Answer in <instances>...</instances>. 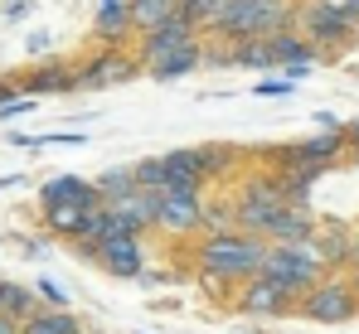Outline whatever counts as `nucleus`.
Masks as SVG:
<instances>
[{"label":"nucleus","mask_w":359,"mask_h":334,"mask_svg":"<svg viewBox=\"0 0 359 334\" xmlns=\"http://www.w3.org/2000/svg\"><path fill=\"white\" fill-rule=\"evenodd\" d=\"M199 155H204V174L209 179H219L224 169H233V160H238V151H229V146H199Z\"/></svg>","instance_id":"nucleus-26"},{"label":"nucleus","mask_w":359,"mask_h":334,"mask_svg":"<svg viewBox=\"0 0 359 334\" xmlns=\"http://www.w3.org/2000/svg\"><path fill=\"white\" fill-rule=\"evenodd\" d=\"M88 209H93V204H49V209H44V228L73 242V237L83 232V223H88Z\"/></svg>","instance_id":"nucleus-19"},{"label":"nucleus","mask_w":359,"mask_h":334,"mask_svg":"<svg viewBox=\"0 0 359 334\" xmlns=\"http://www.w3.org/2000/svg\"><path fill=\"white\" fill-rule=\"evenodd\" d=\"M233 5H238V0H180V15H189L199 29H219Z\"/></svg>","instance_id":"nucleus-22"},{"label":"nucleus","mask_w":359,"mask_h":334,"mask_svg":"<svg viewBox=\"0 0 359 334\" xmlns=\"http://www.w3.org/2000/svg\"><path fill=\"white\" fill-rule=\"evenodd\" d=\"M93 262H102V272H112V277H141L146 272V252H141V232H112V237H102L97 242V252H93Z\"/></svg>","instance_id":"nucleus-9"},{"label":"nucleus","mask_w":359,"mask_h":334,"mask_svg":"<svg viewBox=\"0 0 359 334\" xmlns=\"http://www.w3.org/2000/svg\"><path fill=\"white\" fill-rule=\"evenodd\" d=\"M345 146H350V136L335 131V126H325L320 136H311V141H301V146H287V165H325L330 169L345 155Z\"/></svg>","instance_id":"nucleus-12"},{"label":"nucleus","mask_w":359,"mask_h":334,"mask_svg":"<svg viewBox=\"0 0 359 334\" xmlns=\"http://www.w3.org/2000/svg\"><path fill=\"white\" fill-rule=\"evenodd\" d=\"M262 257H267V237H252L243 228H214L199 247H194V262L209 286H238V281L257 277L262 272Z\"/></svg>","instance_id":"nucleus-1"},{"label":"nucleus","mask_w":359,"mask_h":334,"mask_svg":"<svg viewBox=\"0 0 359 334\" xmlns=\"http://www.w3.org/2000/svg\"><path fill=\"white\" fill-rule=\"evenodd\" d=\"M39 204L49 209V204H102V194H97V184H88V179H78V174H59V179H49L44 189H39Z\"/></svg>","instance_id":"nucleus-14"},{"label":"nucleus","mask_w":359,"mask_h":334,"mask_svg":"<svg viewBox=\"0 0 359 334\" xmlns=\"http://www.w3.org/2000/svg\"><path fill=\"white\" fill-rule=\"evenodd\" d=\"M0 334H25V320H15V315L0 310Z\"/></svg>","instance_id":"nucleus-31"},{"label":"nucleus","mask_w":359,"mask_h":334,"mask_svg":"<svg viewBox=\"0 0 359 334\" xmlns=\"http://www.w3.org/2000/svg\"><path fill=\"white\" fill-rule=\"evenodd\" d=\"M292 286H282L277 277H267V272H257V277H248L238 286V305L243 315H282V310H292Z\"/></svg>","instance_id":"nucleus-7"},{"label":"nucleus","mask_w":359,"mask_h":334,"mask_svg":"<svg viewBox=\"0 0 359 334\" xmlns=\"http://www.w3.org/2000/svg\"><path fill=\"white\" fill-rule=\"evenodd\" d=\"M25 334H83V325L68 315V305H39L25 320Z\"/></svg>","instance_id":"nucleus-18"},{"label":"nucleus","mask_w":359,"mask_h":334,"mask_svg":"<svg viewBox=\"0 0 359 334\" xmlns=\"http://www.w3.org/2000/svg\"><path fill=\"white\" fill-rule=\"evenodd\" d=\"M204 174H189V169H165V179H161V189L156 194H184V199H204Z\"/></svg>","instance_id":"nucleus-25"},{"label":"nucleus","mask_w":359,"mask_h":334,"mask_svg":"<svg viewBox=\"0 0 359 334\" xmlns=\"http://www.w3.org/2000/svg\"><path fill=\"white\" fill-rule=\"evenodd\" d=\"M292 15H297V0H238V5L224 15V25L209 29V34H219V39H229V44L272 39V34H282V29L292 25Z\"/></svg>","instance_id":"nucleus-2"},{"label":"nucleus","mask_w":359,"mask_h":334,"mask_svg":"<svg viewBox=\"0 0 359 334\" xmlns=\"http://www.w3.org/2000/svg\"><path fill=\"white\" fill-rule=\"evenodd\" d=\"M262 272L267 277H277L282 286H292V291H311L320 277H330V257L320 252V242L311 247V242H272L267 247V257H262Z\"/></svg>","instance_id":"nucleus-3"},{"label":"nucleus","mask_w":359,"mask_h":334,"mask_svg":"<svg viewBox=\"0 0 359 334\" xmlns=\"http://www.w3.org/2000/svg\"><path fill=\"white\" fill-rule=\"evenodd\" d=\"M146 63L136 54H121V49H102L93 63L78 68V92H102V88H117L126 78H136Z\"/></svg>","instance_id":"nucleus-6"},{"label":"nucleus","mask_w":359,"mask_h":334,"mask_svg":"<svg viewBox=\"0 0 359 334\" xmlns=\"http://www.w3.org/2000/svg\"><path fill=\"white\" fill-rule=\"evenodd\" d=\"M233 68H277L272 39H243V44H233Z\"/></svg>","instance_id":"nucleus-23"},{"label":"nucleus","mask_w":359,"mask_h":334,"mask_svg":"<svg viewBox=\"0 0 359 334\" xmlns=\"http://www.w3.org/2000/svg\"><path fill=\"white\" fill-rule=\"evenodd\" d=\"M325 5H330V10H340L345 20H355V25H359V0H325Z\"/></svg>","instance_id":"nucleus-30"},{"label":"nucleus","mask_w":359,"mask_h":334,"mask_svg":"<svg viewBox=\"0 0 359 334\" xmlns=\"http://www.w3.org/2000/svg\"><path fill=\"white\" fill-rule=\"evenodd\" d=\"M272 49H277V68H282L287 78H297V83L311 73V68H316V63H325V54H320V49L301 34L297 25H287L282 34H272Z\"/></svg>","instance_id":"nucleus-11"},{"label":"nucleus","mask_w":359,"mask_h":334,"mask_svg":"<svg viewBox=\"0 0 359 334\" xmlns=\"http://www.w3.org/2000/svg\"><path fill=\"white\" fill-rule=\"evenodd\" d=\"M136 184H141V189H146V194H156V189H161V179H165V160H161V155H151V160H136Z\"/></svg>","instance_id":"nucleus-27"},{"label":"nucleus","mask_w":359,"mask_h":334,"mask_svg":"<svg viewBox=\"0 0 359 334\" xmlns=\"http://www.w3.org/2000/svg\"><path fill=\"white\" fill-rule=\"evenodd\" d=\"M97 5H107V0H97Z\"/></svg>","instance_id":"nucleus-34"},{"label":"nucleus","mask_w":359,"mask_h":334,"mask_svg":"<svg viewBox=\"0 0 359 334\" xmlns=\"http://www.w3.org/2000/svg\"><path fill=\"white\" fill-rule=\"evenodd\" d=\"M93 29H97V39H102L107 49H121V44L136 34V25H131V5H126V0H107V5H97Z\"/></svg>","instance_id":"nucleus-13"},{"label":"nucleus","mask_w":359,"mask_h":334,"mask_svg":"<svg viewBox=\"0 0 359 334\" xmlns=\"http://www.w3.org/2000/svg\"><path fill=\"white\" fill-rule=\"evenodd\" d=\"M141 184H136V169H107L102 179H97V194H102V204H121V199H131Z\"/></svg>","instance_id":"nucleus-24"},{"label":"nucleus","mask_w":359,"mask_h":334,"mask_svg":"<svg viewBox=\"0 0 359 334\" xmlns=\"http://www.w3.org/2000/svg\"><path fill=\"white\" fill-rule=\"evenodd\" d=\"M311 232H316V223L311 214L301 209V204H287L277 223H272V232H267V242H311Z\"/></svg>","instance_id":"nucleus-17"},{"label":"nucleus","mask_w":359,"mask_h":334,"mask_svg":"<svg viewBox=\"0 0 359 334\" xmlns=\"http://www.w3.org/2000/svg\"><path fill=\"white\" fill-rule=\"evenodd\" d=\"M194 68H204V39H194V44L175 49V54H165V58H156V63H146V73H151V78H161V83H175V78L194 73Z\"/></svg>","instance_id":"nucleus-16"},{"label":"nucleus","mask_w":359,"mask_h":334,"mask_svg":"<svg viewBox=\"0 0 359 334\" xmlns=\"http://www.w3.org/2000/svg\"><path fill=\"white\" fill-rule=\"evenodd\" d=\"M350 281H355V291H359V267H355V277H350Z\"/></svg>","instance_id":"nucleus-33"},{"label":"nucleus","mask_w":359,"mask_h":334,"mask_svg":"<svg viewBox=\"0 0 359 334\" xmlns=\"http://www.w3.org/2000/svg\"><path fill=\"white\" fill-rule=\"evenodd\" d=\"M34 291H39V295H44V305H68V291H63L59 281H39V286H34Z\"/></svg>","instance_id":"nucleus-29"},{"label":"nucleus","mask_w":359,"mask_h":334,"mask_svg":"<svg viewBox=\"0 0 359 334\" xmlns=\"http://www.w3.org/2000/svg\"><path fill=\"white\" fill-rule=\"evenodd\" d=\"M292 88H297V78H262V83H257L262 97H287Z\"/></svg>","instance_id":"nucleus-28"},{"label":"nucleus","mask_w":359,"mask_h":334,"mask_svg":"<svg viewBox=\"0 0 359 334\" xmlns=\"http://www.w3.org/2000/svg\"><path fill=\"white\" fill-rule=\"evenodd\" d=\"M355 78H359V73H355Z\"/></svg>","instance_id":"nucleus-35"},{"label":"nucleus","mask_w":359,"mask_h":334,"mask_svg":"<svg viewBox=\"0 0 359 334\" xmlns=\"http://www.w3.org/2000/svg\"><path fill=\"white\" fill-rule=\"evenodd\" d=\"M345 136H350V141L359 146V121H350V126H345Z\"/></svg>","instance_id":"nucleus-32"},{"label":"nucleus","mask_w":359,"mask_h":334,"mask_svg":"<svg viewBox=\"0 0 359 334\" xmlns=\"http://www.w3.org/2000/svg\"><path fill=\"white\" fill-rule=\"evenodd\" d=\"M156 228L170 237H189L199 228H209L204 199H184V194H156Z\"/></svg>","instance_id":"nucleus-8"},{"label":"nucleus","mask_w":359,"mask_h":334,"mask_svg":"<svg viewBox=\"0 0 359 334\" xmlns=\"http://www.w3.org/2000/svg\"><path fill=\"white\" fill-rule=\"evenodd\" d=\"M126 5H131L136 34H146V29H156V25H165V20L180 15V0H126Z\"/></svg>","instance_id":"nucleus-20"},{"label":"nucleus","mask_w":359,"mask_h":334,"mask_svg":"<svg viewBox=\"0 0 359 334\" xmlns=\"http://www.w3.org/2000/svg\"><path fill=\"white\" fill-rule=\"evenodd\" d=\"M39 305H44V295H39V291H29V286H15V281H0V310H5V315H15V320H29Z\"/></svg>","instance_id":"nucleus-21"},{"label":"nucleus","mask_w":359,"mask_h":334,"mask_svg":"<svg viewBox=\"0 0 359 334\" xmlns=\"http://www.w3.org/2000/svg\"><path fill=\"white\" fill-rule=\"evenodd\" d=\"M25 92L29 97H44V92H78V68L73 63H44L25 78Z\"/></svg>","instance_id":"nucleus-15"},{"label":"nucleus","mask_w":359,"mask_h":334,"mask_svg":"<svg viewBox=\"0 0 359 334\" xmlns=\"http://www.w3.org/2000/svg\"><path fill=\"white\" fill-rule=\"evenodd\" d=\"M292 25H297L301 34L320 49L325 58H335L350 39L359 34V25L355 20H345L340 10H330L325 0H297V15H292Z\"/></svg>","instance_id":"nucleus-4"},{"label":"nucleus","mask_w":359,"mask_h":334,"mask_svg":"<svg viewBox=\"0 0 359 334\" xmlns=\"http://www.w3.org/2000/svg\"><path fill=\"white\" fill-rule=\"evenodd\" d=\"M297 310L306 320H316V325H345L359 310V291L350 277H320L311 291H301Z\"/></svg>","instance_id":"nucleus-5"},{"label":"nucleus","mask_w":359,"mask_h":334,"mask_svg":"<svg viewBox=\"0 0 359 334\" xmlns=\"http://www.w3.org/2000/svg\"><path fill=\"white\" fill-rule=\"evenodd\" d=\"M194 29H199V25H194L189 15H175V20H165V25H156V29H146V34H141L136 58H141V63H156V58L175 54V49H184V44H194V39H199Z\"/></svg>","instance_id":"nucleus-10"}]
</instances>
